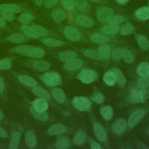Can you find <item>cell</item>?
I'll return each mask as SVG.
<instances>
[{
    "mask_svg": "<svg viewBox=\"0 0 149 149\" xmlns=\"http://www.w3.org/2000/svg\"><path fill=\"white\" fill-rule=\"evenodd\" d=\"M33 93L39 98H41L43 99L49 100L51 98V95L49 92L45 88L39 87V86H35L33 87L31 90Z\"/></svg>",
    "mask_w": 149,
    "mask_h": 149,
    "instance_id": "13",
    "label": "cell"
},
{
    "mask_svg": "<svg viewBox=\"0 0 149 149\" xmlns=\"http://www.w3.org/2000/svg\"><path fill=\"white\" fill-rule=\"evenodd\" d=\"M20 137H21V134L19 132H15L12 134L10 141L9 146V148L10 149L17 148V147L20 141Z\"/></svg>",
    "mask_w": 149,
    "mask_h": 149,
    "instance_id": "33",
    "label": "cell"
},
{
    "mask_svg": "<svg viewBox=\"0 0 149 149\" xmlns=\"http://www.w3.org/2000/svg\"><path fill=\"white\" fill-rule=\"evenodd\" d=\"M8 136V133L6 132V130L0 126V137H3V138H5V137H6Z\"/></svg>",
    "mask_w": 149,
    "mask_h": 149,
    "instance_id": "54",
    "label": "cell"
},
{
    "mask_svg": "<svg viewBox=\"0 0 149 149\" xmlns=\"http://www.w3.org/2000/svg\"><path fill=\"white\" fill-rule=\"evenodd\" d=\"M134 26L131 23H127L122 27L120 29V33L123 36H127L132 34L134 31Z\"/></svg>",
    "mask_w": 149,
    "mask_h": 149,
    "instance_id": "43",
    "label": "cell"
},
{
    "mask_svg": "<svg viewBox=\"0 0 149 149\" xmlns=\"http://www.w3.org/2000/svg\"><path fill=\"white\" fill-rule=\"evenodd\" d=\"M136 38L138 44L143 50H147L149 48V41L146 37L141 34H136Z\"/></svg>",
    "mask_w": 149,
    "mask_h": 149,
    "instance_id": "34",
    "label": "cell"
},
{
    "mask_svg": "<svg viewBox=\"0 0 149 149\" xmlns=\"http://www.w3.org/2000/svg\"><path fill=\"white\" fill-rule=\"evenodd\" d=\"M76 22L80 26L84 27H90L94 24V22L91 17L84 15H80L76 17Z\"/></svg>",
    "mask_w": 149,
    "mask_h": 149,
    "instance_id": "11",
    "label": "cell"
},
{
    "mask_svg": "<svg viewBox=\"0 0 149 149\" xmlns=\"http://www.w3.org/2000/svg\"><path fill=\"white\" fill-rule=\"evenodd\" d=\"M90 40L93 42L100 44H105L108 42L109 38L108 37L101 34H94L90 36Z\"/></svg>",
    "mask_w": 149,
    "mask_h": 149,
    "instance_id": "31",
    "label": "cell"
},
{
    "mask_svg": "<svg viewBox=\"0 0 149 149\" xmlns=\"http://www.w3.org/2000/svg\"><path fill=\"white\" fill-rule=\"evenodd\" d=\"M76 57V54L72 51H66L60 54L59 59L63 62H67Z\"/></svg>",
    "mask_w": 149,
    "mask_h": 149,
    "instance_id": "36",
    "label": "cell"
},
{
    "mask_svg": "<svg viewBox=\"0 0 149 149\" xmlns=\"http://www.w3.org/2000/svg\"><path fill=\"white\" fill-rule=\"evenodd\" d=\"M21 29L22 31L30 38L33 39H37L40 37L37 32L31 27V26H28L27 24H23L21 26Z\"/></svg>",
    "mask_w": 149,
    "mask_h": 149,
    "instance_id": "21",
    "label": "cell"
},
{
    "mask_svg": "<svg viewBox=\"0 0 149 149\" xmlns=\"http://www.w3.org/2000/svg\"><path fill=\"white\" fill-rule=\"evenodd\" d=\"M136 17L142 20L149 19V7L143 6L138 9L136 12Z\"/></svg>",
    "mask_w": 149,
    "mask_h": 149,
    "instance_id": "24",
    "label": "cell"
},
{
    "mask_svg": "<svg viewBox=\"0 0 149 149\" xmlns=\"http://www.w3.org/2000/svg\"><path fill=\"white\" fill-rule=\"evenodd\" d=\"M122 58L123 61L127 63H132L134 61L133 54L127 49H122Z\"/></svg>",
    "mask_w": 149,
    "mask_h": 149,
    "instance_id": "39",
    "label": "cell"
},
{
    "mask_svg": "<svg viewBox=\"0 0 149 149\" xmlns=\"http://www.w3.org/2000/svg\"><path fill=\"white\" fill-rule=\"evenodd\" d=\"M126 122L123 119H119L116 120L112 126V130L118 134H122L126 127Z\"/></svg>",
    "mask_w": 149,
    "mask_h": 149,
    "instance_id": "12",
    "label": "cell"
},
{
    "mask_svg": "<svg viewBox=\"0 0 149 149\" xmlns=\"http://www.w3.org/2000/svg\"><path fill=\"white\" fill-rule=\"evenodd\" d=\"M90 1H92V2H99L101 0H89Z\"/></svg>",
    "mask_w": 149,
    "mask_h": 149,
    "instance_id": "61",
    "label": "cell"
},
{
    "mask_svg": "<svg viewBox=\"0 0 149 149\" xmlns=\"http://www.w3.org/2000/svg\"><path fill=\"white\" fill-rule=\"evenodd\" d=\"M148 7H149V1H148Z\"/></svg>",
    "mask_w": 149,
    "mask_h": 149,
    "instance_id": "62",
    "label": "cell"
},
{
    "mask_svg": "<svg viewBox=\"0 0 149 149\" xmlns=\"http://www.w3.org/2000/svg\"><path fill=\"white\" fill-rule=\"evenodd\" d=\"M3 118V114L2 113V112H1V111L0 110V120H2Z\"/></svg>",
    "mask_w": 149,
    "mask_h": 149,
    "instance_id": "60",
    "label": "cell"
},
{
    "mask_svg": "<svg viewBox=\"0 0 149 149\" xmlns=\"http://www.w3.org/2000/svg\"><path fill=\"white\" fill-rule=\"evenodd\" d=\"M42 81L48 86H55L61 83L60 74L55 72H47L41 76Z\"/></svg>",
    "mask_w": 149,
    "mask_h": 149,
    "instance_id": "1",
    "label": "cell"
},
{
    "mask_svg": "<svg viewBox=\"0 0 149 149\" xmlns=\"http://www.w3.org/2000/svg\"><path fill=\"white\" fill-rule=\"evenodd\" d=\"M59 2V0H45L44 5L47 8H51L55 6Z\"/></svg>",
    "mask_w": 149,
    "mask_h": 149,
    "instance_id": "53",
    "label": "cell"
},
{
    "mask_svg": "<svg viewBox=\"0 0 149 149\" xmlns=\"http://www.w3.org/2000/svg\"><path fill=\"white\" fill-rule=\"evenodd\" d=\"M145 110L144 109H139L134 111L130 116L127 125L130 127H134L143 118L145 113Z\"/></svg>",
    "mask_w": 149,
    "mask_h": 149,
    "instance_id": "6",
    "label": "cell"
},
{
    "mask_svg": "<svg viewBox=\"0 0 149 149\" xmlns=\"http://www.w3.org/2000/svg\"><path fill=\"white\" fill-rule=\"evenodd\" d=\"M33 1L35 2V3L38 6H40L42 4L44 0H33Z\"/></svg>",
    "mask_w": 149,
    "mask_h": 149,
    "instance_id": "58",
    "label": "cell"
},
{
    "mask_svg": "<svg viewBox=\"0 0 149 149\" xmlns=\"http://www.w3.org/2000/svg\"><path fill=\"white\" fill-rule=\"evenodd\" d=\"M137 87L139 88L146 89L149 87V75L141 76L137 81Z\"/></svg>",
    "mask_w": 149,
    "mask_h": 149,
    "instance_id": "42",
    "label": "cell"
},
{
    "mask_svg": "<svg viewBox=\"0 0 149 149\" xmlns=\"http://www.w3.org/2000/svg\"><path fill=\"white\" fill-rule=\"evenodd\" d=\"M42 42L46 46L49 47H58L63 44V41L51 37L45 38L42 40Z\"/></svg>",
    "mask_w": 149,
    "mask_h": 149,
    "instance_id": "23",
    "label": "cell"
},
{
    "mask_svg": "<svg viewBox=\"0 0 149 149\" xmlns=\"http://www.w3.org/2000/svg\"><path fill=\"white\" fill-rule=\"evenodd\" d=\"M103 80L107 86H113L115 84L116 78L114 73L112 70H109L104 74Z\"/></svg>",
    "mask_w": 149,
    "mask_h": 149,
    "instance_id": "19",
    "label": "cell"
},
{
    "mask_svg": "<svg viewBox=\"0 0 149 149\" xmlns=\"http://www.w3.org/2000/svg\"><path fill=\"white\" fill-rule=\"evenodd\" d=\"M12 62L10 58H6L0 60V70H8L12 67Z\"/></svg>",
    "mask_w": 149,
    "mask_h": 149,
    "instance_id": "45",
    "label": "cell"
},
{
    "mask_svg": "<svg viewBox=\"0 0 149 149\" xmlns=\"http://www.w3.org/2000/svg\"><path fill=\"white\" fill-rule=\"evenodd\" d=\"M66 127L62 123H56L51 126L48 130V132L51 135H56L62 134L66 132Z\"/></svg>",
    "mask_w": 149,
    "mask_h": 149,
    "instance_id": "18",
    "label": "cell"
},
{
    "mask_svg": "<svg viewBox=\"0 0 149 149\" xmlns=\"http://www.w3.org/2000/svg\"><path fill=\"white\" fill-rule=\"evenodd\" d=\"M119 26L114 24H108L107 26H105L101 29L102 32L105 34H116L119 31Z\"/></svg>",
    "mask_w": 149,
    "mask_h": 149,
    "instance_id": "37",
    "label": "cell"
},
{
    "mask_svg": "<svg viewBox=\"0 0 149 149\" xmlns=\"http://www.w3.org/2000/svg\"><path fill=\"white\" fill-rule=\"evenodd\" d=\"M9 10L14 13H18L21 12L20 7L14 3H2L0 4V10Z\"/></svg>",
    "mask_w": 149,
    "mask_h": 149,
    "instance_id": "35",
    "label": "cell"
},
{
    "mask_svg": "<svg viewBox=\"0 0 149 149\" xmlns=\"http://www.w3.org/2000/svg\"><path fill=\"white\" fill-rule=\"evenodd\" d=\"M70 145V141L69 139L66 137H61L58 139L56 142L55 146L58 149H66L69 147Z\"/></svg>",
    "mask_w": 149,
    "mask_h": 149,
    "instance_id": "38",
    "label": "cell"
},
{
    "mask_svg": "<svg viewBox=\"0 0 149 149\" xmlns=\"http://www.w3.org/2000/svg\"><path fill=\"white\" fill-rule=\"evenodd\" d=\"M98 78V74L93 70L84 69L81 71L78 76L77 79L85 84H90L95 81Z\"/></svg>",
    "mask_w": 149,
    "mask_h": 149,
    "instance_id": "3",
    "label": "cell"
},
{
    "mask_svg": "<svg viewBox=\"0 0 149 149\" xmlns=\"http://www.w3.org/2000/svg\"><path fill=\"white\" fill-rule=\"evenodd\" d=\"M0 13L1 16L8 22H11L15 19V13L12 11L9 10H0Z\"/></svg>",
    "mask_w": 149,
    "mask_h": 149,
    "instance_id": "46",
    "label": "cell"
},
{
    "mask_svg": "<svg viewBox=\"0 0 149 149\" xmlns=\"http://www.w3.org/2000/svg\"><path fill=\"white\" fill-rule=\"evenodd\" d=\"M30 112L31 114L37 119L40 121H46L48 119L49 116L46 111L45 112H38L36 111L32 107L30 108Z\"/></svg>",
    "mask_w": 149,
    "mask_h": 149,
    "instance_id": "27",
    "label": "cell"
},
{
    "mask_svg": "<svg viewBox=\"0 0 149 149\" xmlns=\"http://www.w3.org/2000/svg\"><path fill=\"white\" fill-rule=\"evenodd\" d=\"M115 1L120 4H125L127 3L129 0H115Z\"/></svg>",
    "mask_w": 149,
    "mask_h": 149,
    "instance_id": "59",
    "label": "cell"
},
{
    "mask_svg": "<svg viewBox=\"0 0 149 149\" xmlns=\"http://www.w3.org/2000/svg\"><path fill=\"white\" fill-rule=\"evenodd\" d=\"M112 56L116 61L120 60L121 58H122V49L116 48L113 49L112 52Z\"/></svg>",
    "mask_w": 149,
    "mask_h": 149,
    "instance_id": "51",
    "label": "cell"
},
{
    "mask_svg": "<svg viewBox=\"0 0 149 149\" xmlns=\"http://www.w3.org/2000/svg\"><path fill=\"white\" fill-rule=\"evenodd\" d=\"M148 133H149V130H148Z\"/></svg>",
    "mask_w": 149,
    "mask_h": 149,
    "instance_id": "63",
    "label": "cell"
},
{
    "mask_svg": "<svg viewBox=\"0 0 149 149\" xmlns=\"http://www.w3.org/2000/svg\"><path fill=\"white\" fill-rule=\"evenodd\" d=\"M51 95L54 99L59 104H63L65 100L64 91L60 88L55 87L52 90Z\"/></svg>",
    "mask_w": 149,
    "mask_h": 149,
    "instance_id": "15",
    "label": "cell"
},
{
    "mask_svg": "<svg viewBox=\"0 0 149 149\" xmlns=\"http://www.w3.org/2000/svg\"><path fill=\"white\" fill-rule=\"evenodd\" d=\"M25 141L27 146L30 148L35 147L37 144L36 137L34 133L31 131H28L26 133Z\"/></svg>",
    "mask_w": 149,
    "mask_h": 149,
    "instance_id": "26",
    "label": "cell"
},
{
    "mask_svg": "<svg viewBox=\"0 0 149 149\" xmlns=\"http://www.w3.org/2000/svg\"><path fill=\"white\" fill-rule=\"evenodd\" d=\"M33 17L31 14L29 13H23L19 17V21L23 24H26L30 22Z\"/></svg>",
    "mask_w": 149,
    "mask_h": 149,
    "instance_id": "48",
    "label": "cell"
},
{
    "mask_svg": "<svg viewBox=\"0 0 149 149\" xmlns=\"http://www.w3.org/2000/svg\"><path fill=\"white\" fill-rule=\"evenodd\" d=\"M4 91V83L3 79L0 76V94H2Z\"/></svg>",
    "mask_w": 149,
    "mask_h": 149,
    "instance_id": "56",
    "label": "cell"
},
{
    "mask_svg": "<svg viewBox=\"0 0 149 149\" xmlns=\"http://www.w3.org/2000/svg\"><path fill=\"white\" fill-rule=\"evenodd\" d=\"M83 65V61L79 58H74L65 63L63 65L65 69L68 71H73L80 69Z\"/></svg>",
    "mask_w": 149,
    "mask_h": 149,
    "instance_id": "10",
    "label": "cell"
},
{
    "mask_svg": "<svg viewBox=\"0 0 149 149\" xmlns=\"http://www.w3.org/2000/svg\"><path fill=\"white\" fill-rule=\"evenodd\" d=\"M72 104L77 110L81 112L88 111L91 108L90 100L85 97H76L72 101Z\"/></svg>",
    "mask_w": 149,
    "mask_h": 149,
    "instance_id": "2",
    "label": "cell"
},
{
    "mask_svg": "<svg viewBox=\"0 0 149 149\" xmlns=\"http://www.w3.org/2000/svg\"><path fill=\"white\" fill-rule=\"evenodd\" d=\"M137 72L140 76L149 75V63L143 62L139 64L137 68Z\"/></svg>",
    "mask_w": 149,
    "mask_h": 149,
    "instance_id": "32",
    "label": "cell"
},
{
    "mask_svg": "<svg viewBox=\"0 0 149 149\" xmlns=\"http://www.w3.org/2000/svg\"><path fill=\"white\" fill-rule=\"evenodd\" d=\"M114 11L113 9L109 7H103L101 8L97 13V19L99 22H104L108 21L113 15Z\"/></svg>",
    "mask_w": 149,
    "mask_h": 149,
    "instance_id": "7",
    "label": "cell"
},
{
    "mask_svg": "<svg viewBox=\"0 0 149 149\" xmlns=\"http://www.w3.org/2000/svg\"><path fill=\"white\" fill-rule=\"evenodd\" d=\"M100 113L101 116L107 120H110L113 116V109L111 106L105 105L100 109Z\"/></svg>",
    "mask_w": 149,
    "mask_h": 149,
    "instance_id": "22",
    "label": "cell"
},
{
    "mask_svg": "<svg viewBox=\"0 0 149 149\" xmlns=\"http://www.w3.org/2000/svg\"><path fill=\"white\" fill-rule=\"evenodd\" d=\"M8 40L15 44H22L26 41V37L21 33H13L8 37Z\"/></svg>",
    "mask_w": 149,
    "mask_h": 149,
    "instance_id": "28",
    "label": "cell"
},
{
    "mask_svg": "<svg viewBox=\"0 0 149 149\" xmlns=\"http://www.w3.org/2000/svg\"><path fill=\"white\" fill-rule=\"evenodd\" d=\"M33 66L34 69L39 72H45L48 70L51 65L49 62L44 60H35L33 63Z\"/></svg>",
    "mask_w": 149,
    "mask_h": 149,
    "instance_id": "16",
    "label": "cell"
},
{
    "mask_svg": "<svg viewBox=\"0 0 149 149\" xmlns=\"http://www.w3.org/2000/svg\"><path fill=\"white\" fill-rule=\"evenodd\" d=\"M115 74L116 81L120 84H124L126 83V78L122 72L119 69H113L111 70Z\"/></svg>",
    "mask_w": 149,
    "mask_h": 149,
    "instance_id": "41",
    "label": "cell"
},
{
    "mask_svg": "<svg viewBox=\"0 0 149 149\" xmlns=\"http://www.w3.org/2000/svg\"><path fill=\"white\" fill-rule=\"evenodd\" d=\"M84 54L87 57H88L90 58H91L95 60H100L102 59L99 52L93 49H86L84 51Z\"/></svg>",
    "mask_w": 149,
    "mask_h": 149,
    "instance_id": "44",
    "label": "cell"
},
{
    "mask_svg": "<svg viewBox=\"0 0 149 149\" xmlns=\"http://www.w3.org/2000/svg\"><path fill=\"white\" fill-rule=\"evenodd\" d=\"M98 52L103 59H108L111 52V47L107 44H102L98 48Z\"/></svg>",
    "mask_w": 149,
    "mask_h": 149,
    "instance_id": "29",
    "label": "cell"
},
{
    "mask_svg": "<svg viewBox=\"0 0 149 149\" xmlns=\"http://www.w3.org/2000/svg\"><path fill=\"white\" fill-rule=\"evenodd\" d=\"M33 47L34 46H32V45L22 44V45L17 46L15 48V51L17 54L26 55Z\"/></svg>",
    "mask_w": 149,
    "mask_h": 149,
    "instance_id": "40",
    "label": "cell"
},
{
    "mask_svg": "<svg viewBox=\"0 0 149 149\" xmlns=\"http://www.w3.org/2000/svg\"><path fill=\"white\" fill-rule=\"evenodd\" d=\"M91 99L97 104H101L104 101V95L100 92H96L91 96Z\"/></svg>",
    "mask_w": 149,
    "mask_h": 149,
    "instance_id": "50",
    "label": "cell"
},
{
    "mask_svg": "<svg viewBox=\"0 0 149 149\" xmlns=\"http://www.w3.org/2000/svg\"><path fill=\"white\" fill-rule=\"evenodd\" d=\"M91 148H92V149H100V148H102V147L98 143L93 141L91 143Z\"/></svg>",
    "mask_w": 149,
    "mask_h": 149,
    "instance_id": "55",
    "label": "cell"
},
{
    "mask_svg": "<svg viewBox=\"0 0 149 149\" xmlns=\"http://www.w3.org/2000/svg\"><path fill=\"white\" fill-rule=\"evenodd\" d=\"M6 24V20L2 17L0 16V28L3 27Z\"/></svg>",
    "mask_w": 149,
    "mask_h": 149,
    "instance_id": "57",
    "label": "cell"
},
{
    "mask_svg": "<svg viewBox=\"0 0 149 149\" xmlns=\"http://www.w3.org/2000/svg\"><path fill=\"white\" fill-rule=\"evenodd\" d=\"M86 135L82 130L78 131L74 135L73 139V143L76 146L82 145L86 141Z\"/></svg>",
    "mask_w": 149,
    "mask_h": 149,
    "instance_id": "30",
    "label": "cell"
},
{
    "mask_svg": "<svg viewBox=\"0 0 149 149\" xmlns=\"http://www.w3.org/2000/svg\"><path fill=\"white\" fill-rule=\"evenodd\" d=\"M65 37L72 41H77L80 39L81 34L79 30L73 26H66L64 29Z\"/></svg>",
    "mask_w": 149,
    "mask_h": 149,
    "instance_id": "5",
    "label": "cell"
},
{
    "mask_svg": "<svg viewBox=\"0 0 149 149\" xmlns=\"http://www.w3.org/2000/svg\"><path fill=\"white\" fill-rule=\"evenodd\" d=\"M18 80L23 84L28 87H33L38 84L37 81L34 78L26 74L19 76L18 77Z\"/></svg>",
    "mask_w": 149,
    "mask_h": 149,
    "instance_id": "14",
    "label": "cell"
},
{
    "mask_svg": "<svg viewBox=\"0 0 149 149\" xmlns=\"http://www.w3.org/2000/svg\"><path fill=\"white\" fill-rule=\"evenodd\" d=\"M124 20V18L121 15H114L112 16L108 20V23L109 24L118 25L122 23Z\"/></svg>",
    "mask_w": 149,
    "mask_h": 149,
    "instance_id": "47",
    "label": "cell"
},
{
    "mask_svg": "<svg viewBox=\"0 0 149 149\" xmlns=\"http://www.w3.org/2000/svg\"><path fill=\"white\" fill-rule=\"evenodd\" d=\"M45 55L44 51L39 47H34L26 55L33 58L40 59L42 58Z\"/></svg>",
    "mask_w": 149,
    "mask_h": 149,
    "instance_id": "25",
    "label": "cell"
},
{
    "mask_svg": "<svg viewBox=\"0 0 149 149\" xmlns=\"http://www.w3.org/2000/svg\"><path fill=\"white\" fill-rule=\"evenodd\" d=\"M74 6L83 13H88L90 6L86 0H72Z\"/></svg>",
    "mask_w": 149,
    "mask_h": 149,
    "instance_id": "17",
    "label": "cell"
},
{
    "mask_svg": "<svg viewBox=\"0 0 149 149\" xmlns=\"http://www.w3.org/2000/svg\"><path fill=\"white\" fill-rule=\"evenodd\" d=\"M31 27L37 32V33L41 36H46L48 35L47 30L41 26L39 25H33Z\"/></svg>",
    "mask_w": 149,
    "mask_h": 149,
    "instance_id": "49",
    "label": "cell"
},
{
    "mask_svg": "<svg viewBox=\"0 0 149 149\" xmlns=\"http://www.w3.org/2000/svg\"><path fill=\"white\" fill-rule=\"evenodd\" d=\"M52 17L55 22L56 23H61L65 20L66 13L62 9H57L52 12Z\"/></svg>",
    "mask_w": 149,
    "mask_h": 149,
    "instance_id": "20",
    "label": "cell"
},
{
    "mask_svg": "<svg viewBox=\"0 0 149 149\" xmlns=\"http://www.w3.org/2000/svg\"><path fill=\"white\" fill-rule=\"evenodd\" d=\"M32 107L38 112H45L48 108V104L46 100L38 98L32 102Z\"/></svg>",
    "mask_w": 149,
    "mask_h": 149,
    "instance_id": "9",
    "label": "cell"
},
{
    "mask_svg": "<svg viewBox=\"0 0 149 149\" xmlns=\"http://www.w3.org/2000/svg\"><path fill=\"white\" fill-rule=\"evenodd\" d=\"M95 136L100 141H104L107 137V133L105 127L100 123H95L93 126Z\"/></svg>",
    "mask_w": 149,
    "mask_h": 149,
    "instance_id": "8",
    "label": "cell"
},
{
    "mask_svg": "<svg viewBox=\"0 0 149 149\" xmlns=\"http://www.w3.org/2000/svg\"><path fill=\"white\" fill-rule=\"evenodd\" d=\"M130 97L136 102H144L146 98L149 97V91L141 88H134L130 93Z\"/></svg>",
    "mask_w": 149,
    "mask_h": 149,
    "instance_id": "4",
    "label": "cell"
},
{
    "mask_svg": "<svg viewBox=\"0 0 149 149\" xmlns=\"http://www.w3.org/2000/svg\"><path fill=\"white\" fill-rule=\"evenodd\" d=\"M62 5L67 10H72L74 9V4L72 0H61Z\"/></svg>",
    "mask_w": 149,
    "mask_h": 149,
    "instance_id": "52",
    "label": "cell"
}]
</instances>
